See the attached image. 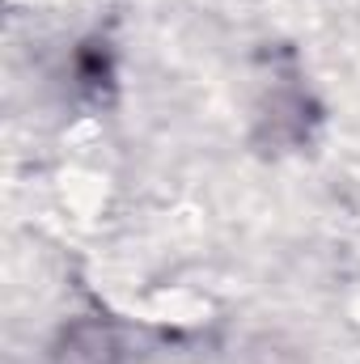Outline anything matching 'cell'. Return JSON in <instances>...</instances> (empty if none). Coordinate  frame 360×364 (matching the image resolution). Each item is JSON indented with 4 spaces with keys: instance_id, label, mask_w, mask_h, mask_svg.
<instances>
[{
    "instance_id": "1",
    "label": "cell",
    "mask_w": 360,
    "mask_h": 364,
    "mask_svg": "<svg viewBox=\"0 0 360 364\" xmlns=\"http://www.w3.org/2000/svg\"><path fill=\"white\" fill-rule=\"evenodd\" d=\"M115 360H119V343L97 322H77L73 331H64V343L55 352V364H115Z\"/></svg>"
}]
</instances>
